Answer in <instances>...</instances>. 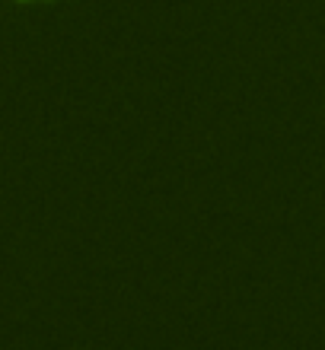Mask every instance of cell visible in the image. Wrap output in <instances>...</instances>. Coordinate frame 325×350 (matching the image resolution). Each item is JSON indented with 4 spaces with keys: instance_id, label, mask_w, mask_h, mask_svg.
Returning a JSON list of instances; mask_svg holds the SVG:
<instances>
[{
    "instance_id": "cell-1",
    "label": "cell",
    "mask_w": 325,
    "mask_h": 350,
    "mask_svg": "<svg viewBox=\"0 0 325 350\" xmlns=\"http://www.w3.org/2000/svg\"><path fill=\"white\" fill-rule=\"evenodd\" d=\"M13 3H32V0H13ZM48 3H55V0H48Z\"/></svg>"
}]
</instances>
